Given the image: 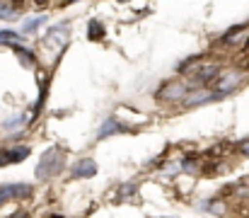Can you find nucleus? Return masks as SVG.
<instances>
[{
    "label": "nucleus",
    "instance_id": "f257e3e1",
    "mask_svg": "<svg viewBox=\"0 0 249 218\" xmlns=\"http://www.w3.org/2000/svg\"><path fill=\"white\" fill-rule=\"evenodd\" d=\"M63 160H66V155H63L61 148H49V150L41 155L39 165H36V177H39V179H51L53 175L61 172Z\"/></svg>",
    "mask_w": 249,
    "mask_h": 218
},
{
    "label": "nucleus",
    "instance_id": "f03ea898",
    "mask_svg": "<svg viewBox=\"0 0 249 218\" xmlns=\"http://www.w3.org/2000/svg\"><path fill=\"white\" fill-rule=\"evenodd\" d=\"M191 87H194V82L189 85V82H181V80H172V82H167V85L160 87L158 99H162V102H179V99L189 97V92H194Z\"/></svg>",
    "mask_w": 249,
    "mask_h": 218
},
{
    "label": "nucleus",
    "instance_id": "7ed1b4c3",
    "mask_svg": "<svg viewBox=\"0 0 249 218\" xmlns=\"http://www.w3.org/2000/svg\"><path fill=\"white\" fill-rule=\"evenodd\" d=\"M29 194H32V187H27V184H5V187H0V204L7 199H22Z\"/></svg>",
    "mask_w": 249,
    "mask_h": 218
},
{
    "label": "nucleus",
    "instance_id": "20e7f679",
    "mask_svg": "<svg viewBox=\"0 0 249 218\" xmlns=\"http://www.w3.org/2000/svg\"><path fill=\"white\" fill-rule=\"evenodd\" d=\"M242 78H245V75H242V73H240V71H228V73H225V78H220V82L215 85V90H218L215 95L220 97V95H225V92H230L232 87H237V85L242 82Z\"/></svg>",
    "mask_w": 249,
    "mask_h": 218
},
{
    "label": "nucleus",
    "instance_id": "39448f33",
    "mask_svg": "<svg viewBox=\"0 0 249 218\" xmlns=\"http://www.w3.org/2000/svg\"><path fill=\"white\" fill-rule=\"evenodd\" d=\"M94 172H97V162L89 160V158L75 162V167H73V177H92Z\"/></svg>",
    "mask_w": 249,
    "mask_h": 218
},
{
    "label": "nucleus",
    "instance_id": "423d86ee",
    "mask_svg": "<svg viewBox=\"0 0 249 218\" xmlns=\"http://www.w3.org/2000/svg\"><path fill=\"white\" fill-rule=\"evenodd\" d=\"M27 148H17V150H5V153H0V165H5V162H17V160H22V158H27Z\"/></svg>",
    "mask_w": 249,
    "mask_h": 218
},
{
    "label": "nucleus",
    "instance_id": "0eeeda50",
    "mask_svg": "<svg viewBox=\"0 0 249 218\" xmlns=\"http://www.w3.org/2000/svg\"><path fill=\"white\" fill-rule=\"evenodd\" d=\"M119 131H124V126L116 121V119H109V121H104L102 124V129H99V139H104V136H111V134H119Z\"/></svg>",
    "mask_w": 249,
    "mask_h": 218
},
{
    "label": "nucleus",
    "instance_id": "6e6552de",
    "mask_svg": "<svg viewBox=\"0 0 249 218\" xmlns=\"http://www.w3.org/2000/svg\"><path fill=\"white\" fill-rule=\"evenodd\" d=\"M87 37H89V39H102V37H104V27H102L97 20H92V22L87 24Z\"/></svg>",
    "mask_w": 249,
    "mask_h": 218
},
{
    "label": "nucleus",
    "instance_id": "1a4fd4ad",
    "mask_svg": "<svg viewBox=\"0 0 249 218\" xmlns=\"http://www.w3.org/2000/svg\"><path fill=\"white\" fill-rule=\"evenodd\" d=\"M15 17H17V12H15V7L0 0V20H15Z\"/></svg>",
    "mask_w": 249,
    "mask_h": 218
},
{
    "label": "nucleus",
    "instance_id": "9d476101",
    "mask_svg": "<svg viewBox=\"0 0 249 218\" xmlns=\"http://www.w3.org/2000/svg\"><path fill=\"white\" fill-rule=\"evenodd\" d=\"M46 22V17H29V20H24V24H22V32H32V29H36L39 24H44Z\"/></svg>",
    "mask_w": 249,
    "mask_h": 218
},
{
    "label": "nucleus",
    "instance_id": "9b49d317",
    "mask_svg": "<svg viewBox=\"0 0 249 218\" xmlns=\"http://www.w3.org/2000/svg\"><path fill=\"white\" fill-rule=\"evenodd\" d=\"M17 39H19V34H15L10 29H0V41H17Z\"/></svg>",
    "mask_w": 249,
    "mask_h": 218
},
{
    "label": "nucleus",
    "instance_id": "f8f14e48",
    "mask_svg": "<svg viewBox=\"0 0 249 218\" xmlns=\"http://www.w3.org/2000/svg\"><path fill=\"white\" fill-rule=\"evenodd\" d=\"M240 150H242V153H245V155H249V141H245V143L240 145Z\"/></svg>",
    "mask_w": 249,
    "mask_h": 218
},
{
    "label": "nucleus",
    "instance_id": "ddd939ff",
    "mask_svg": "<svg viewBox=\"0 0 249 218\" xmlns=\"http://www.w3.org/2000/svg\"><path fill=\"white\" fill-rule=\"evenodd\" d=\"M247 49H249V41H247Z\"/></svg>",
    "mask_w": 249,
    "mask_h": 218
}]
</instances>
